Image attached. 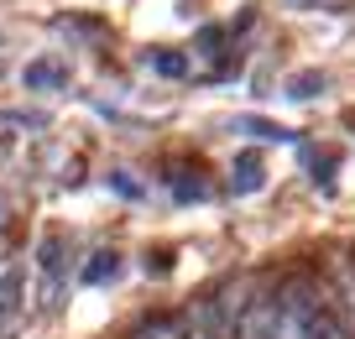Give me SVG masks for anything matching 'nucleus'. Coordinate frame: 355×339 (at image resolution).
Segmentation results:
<instances>
[{"mask_svg": "<svg viewBox=\"0 0 355 339\" xmlns=\"http://www.w3.org/2000/svg\"><path fill=\"white\" fill-rule=\"evenodd\" d=\"M261 183H266L261 157H256V152H241V157H235V177H230V188H235V193H256Z\"/></svg>", "mask_w": 355, "mask_h": 339, "instance_id": "7ed1b4c3", "label": "nucleus"}, {"mask_svg": "<svg viewBox=\"0 0 355 339\" xmlns=\"http://www.w3.org/2000/svg\"><path fill=\"white\" fill-rule=\"evenodd\" d=\"M313 89H324V78L319 73H303V78H293V84H288V94L293 99H313Z\"/></svg>", "mask_w": 355, "mask_h": 339, "instance_id": "0eeeda50", "label": "nucleus"}, {"mask_svg": "<svg viewBox=\"0 0 355 339\" xmlns=\"http://www.w3.org/2000/svg\"><path fill=\"white\" fill-rule=\"evenodd\" d=\"M131 339H193V334H189V324H183V318H146Z\"/></svg>", "mask_w": 355, "mask_h": 339, "instance_id": "39448f33", "label": "nucleus"}, {"mask_svg": "<svg viewBox=\"0 0 355 339\" xmlns=\"http://www.w3.org/2000/svg\"><path fill=\"white\" fill-rule=\"evenodd\" d=\"M152 63H157V73H173V78H183V73H189V58H178V53H173V58H167V53H157Z\"/></svg>", "mask_w": 355, "mask_h": 339, "instance_id": "6e6552de", "label": "nucleus"}, {"mask_svg": "<svg viewBox=\"0 0 355 339\" xmlns=\"http://www.w3.org/2000/svg\"><path fill=\"white\" fill-rule=\"evenodd\" d=\"M26 89H32V94H47V89H63L68 84V68L58 63V58H37V63H26Z\"/></svg>", "mask_w": 355, "mask_h": 339, "instance_id": "f257e3e1", "label": "nucleus"}, {"mask_svg": "<svg viewBox=\"0 0 355 339\" xmlns=\"http://www.w3.org/2000/svg\"><path fill=\"white\" fill-rule=\"evenodd\" d=\"M78 277H84L89 287H105V282H115V277H121V256H115V251H94V256L84 261V272H78Z\"/></svg>", "mask_w": 355, "mask_h": 339, "instance_id": "20e7f679", "label": "nucleus"}, {"mask_svg": "<svg viewBox=\"0 0 355 339\" xmlns=\"http://www.w3.org/2000/svg\"><path fill=\"white\" fill-rule=\"evenodd\" d=\"M334 282H340V293H345V313L355 318V261H334Z\"/></svg>", "mask_w": 355, "mask_h": 339, "instance_id": "423d86ee", "label": "nucleus"}, {"mask_svg": "<svg viewBox=\"0 0 355 339\" xmlns=\"http://www.w3.org/2000/svg\"><path fill=\"white\" fill-rule=\"evenodd\" d=\"M309 339H350V329H345V318L334 313V308L324 303V297H319V303L309 308Z\"/></svg>", "mask_w": 355, "mask_h": 339, "instance_id": "f03ea898", "label": "nucleus"}]
</instances>
